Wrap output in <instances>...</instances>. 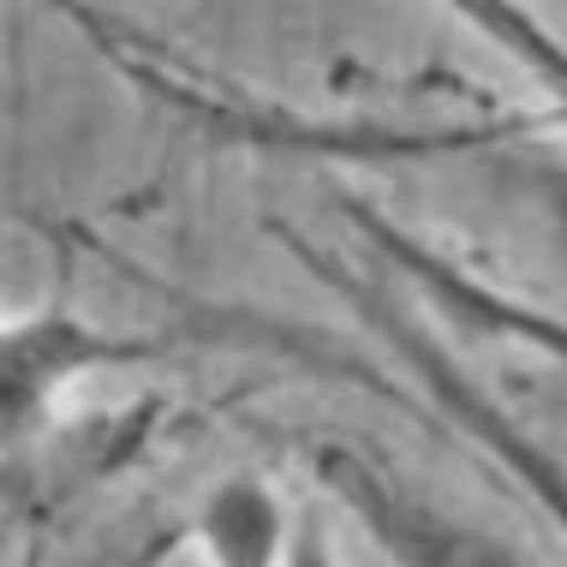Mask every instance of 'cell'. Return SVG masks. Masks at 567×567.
<instances>
[{
  "mask_svg": "<svg viewBox=\"0 0 567 567\" xmlns=\"http://www.w3.org/2000/svg\"><path fill=\"white\" fill-rule=\"evenodd\" d=\"M305 472L389 567H538L508 532L436 496L419 472L371 442L317 436L305 449Z\"/></svg>",
  "mask_w": 567,
  "mask_h": 567,
  "instance_id": "1",
  "label": "cell"
},
{
  "mask_svg": "<svg viewBox=\"0 0 567 567\" xmlns=\"http://www.w3.org/2000/svg\"><path fill=\"white\" fill-rule=\"evenodd\" d=\"M305 264L323 275L334 293H341L352 311H359L364 323L382 334V347L401 359L406 382H419V394L436 406V419L449 424V431L466 436L496 472H508V478L526 489V502L549 519V526H556V538L567 544V460L549 449V442L532 431L526 419H514V412L502 406L496 394H489L484 382L454 359V347L442 341L431 323L406 317L401 305H389L382 293H359V281H352L341 264H329V257H311V251H305Z\"/></svg>",
  "mask_w": 567,
  "mask_h": 567,
  "instance_id": "2",
  "label": "cell"
},
{
  "mask_svg": "<svg viewBox=\"0 0 567 567\" xmlns=\"http://www.w3.org/2000/svg\"><path fill=\"white\" fill-rule=\"evenodd\" d=\"M341 216H347L352 234L371 245V251L401 275L436 317H449L454 329L484 334V341H508L519 352H538V359L567 371V311H549V305H538V299H519V293H508V287L484 281L478 269H466L460 257L436 251V245L424 234H412L406 221L382 216L377 204L341 197Z\"/></svg>",
  "mask_w": 567,
  "mask_h": 567,
  "instance_id": "3",
  "label": "cell"
},
{
  "mask_svg": "<svg viewBox=\"0 0 567 567\" xmlns=\"http://www.w3.org/2000/svg\"><path fill=\"white\" fill-rule=\"evenodd\" d=\"M144 341L132 334H109L90 329L84 317L72 311H37L24 323H7L0 334V377H7V431L24 436L30 424L42 419V406L54 401L66 382H79L102 364H126L144 359Z\"/></svg>",
  "mask_w": 567,
  "mask_h": 567,
  "instance_id": "4",
  "label": "cell"
},
{
  "mask_svg": "<svg viewBox=\"0 0 567 567\" xmlns=\"http://www.w3.org/2000/svg\"><path fill=\"white\" fill-rule=\"evenodd\" d=\"M287 538H293V514L257 472L221 478L192 514V544L209 567H287Z\"/></svg>",
  "mask_w": 567,
  "mask_h": 567,
  "instance_id": "5",
  "label": "cell"
},
{
  "mask_svg": "<svg viewBox=\"0 0 567 567\" xmlns=\"http://www.w3.org/2000/svg\"><path fill=\"white\" fill-rule=\"evenodd\" d=\"M478 42H489L502 60H514L532 84L544 90V126L567 132V37H556L526 0H442Z\"/></svg>",
  "mask_w": 567,
  "mask_h": 567,
  "instance_id": "6",
  "label": "cell"
},
{
  "mask_svg": "<svg viewBox=\"0 0 567 567\" xmlns=\"http://www.w3.org/2000/svg\"><path fill=\"white\" fill-rule=\"evenodd\" d=\"M287 567H347L334 549V532L323 514H293V538H287Z\"/></svg>",
  "mask_w": 567,
  "mask_h": 567,
  "instance_id": "7",
  "label": "cell"
},
{
  "mask_svg": "<svg viewBox=\"0 0 567 567\" xmlns=\"http://www.w3.org/2000/svg\"><path fill=\"white\" fill-rule=\"evenodd\" d=\"M532 179L544 186V197L556 204V216H561V227H567V162H556V167H538Z\"/></svg>",
  "mask_w": 567,
  "mask_h": 567,
  "instance_id": "8",
  "label": "cell"
}]
</instances>
